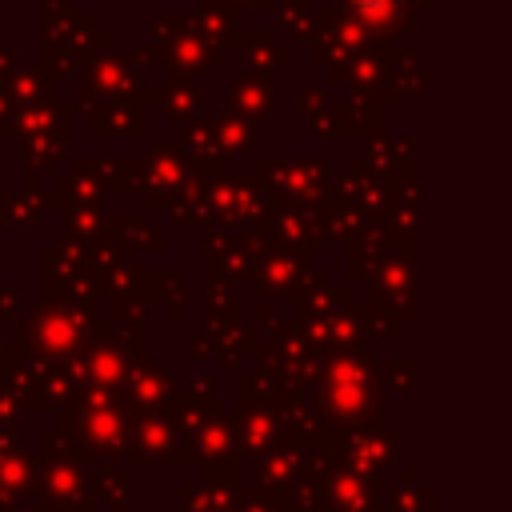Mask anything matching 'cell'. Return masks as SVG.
I'll return each instance as SVG.
<instances>
[{"mask_svg":"<svg viewBox=\"0 0 512 512\" xmlns=\"http://www.w3.org/2000/svg\"><path fill=\"white\" fill-rule=\"evenodd\" d=\"M352 4H376V0H352Z\"/></svg>","mask_w":512,"mask_h":512,"instance_id":"6da1fadb","label":"cell"}]
</instances>
